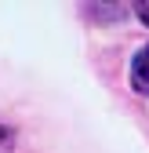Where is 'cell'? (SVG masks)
<instances>
[{"instance_id":"cell-1","label":"cell","mask_w":149,"mask_h":153,"mask_svg":"<svg viewBox=\"0 0 149 153\" xmlns=\"http://www.w3.org/2000/svg\"><path fill=\"white\" fill-rule=\"evenodd\" d=\"M131 84L149 95V44L135 55V62H131Z\"/></svg>"},{"instance_id":"cell-3","label":"cell","mask_w":149,"mask_h":153,"mask_svg":"<svg viewBox=\"0 0 149 153\" xmlns=\"http://www.w3.org/2000/svg\"><path fill=\"white\" fill-rule=\"evenodd\" d=\"M4 139H7V128H0V142H4Z\"/></svg>"},{"instance_id":"cell-2","label":"cell","mask_w":149,"mask_h":153,"mask_svg":"<svg viewBox=\"0 0 149 153\" xmlns=\"http://www.w3.org/2000/svg\"><path fill=\"white\" fill-rule=\"evenodd\" d=\"M135 15H138V18H142V22L149 26V0H145V4H138V7H135Z\"/></svg>"}]
</instances>
